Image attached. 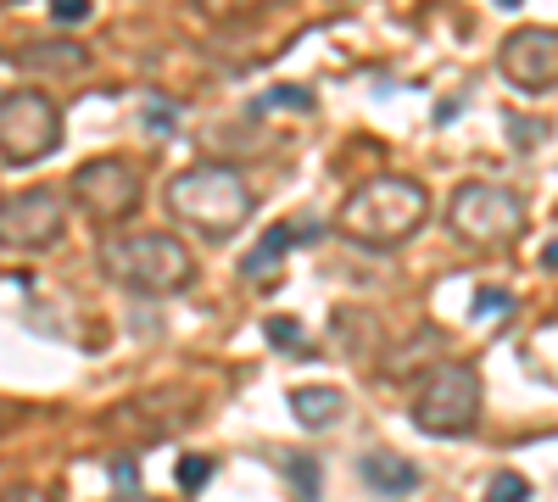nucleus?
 <instances>
[{"instance_id":"nucleus-1","label":"nucleus","mask_w":558,"mask_h":502,"mask_svg":"<svg viewBox=\"0 0 558 502\" xmlns=\"http://www.w3.org/2000/svg\"><path fill=\"white\" fill-rule=\"evenodd\" d=\"M430 218V191L418 179L402 173H380V179H363V185L341 201L336 212V230L368 252H391L402 241H413Z\"/></svg>"},{"instance_id":"nucleus-2","label":"nucleus","mask_w":558,"mask_h":502,"mask_svg":"<svg viewBox=\"0 0 558 502\" xmlns=\"http://www.w3.org/2000/svg\"><path fill=\"white\" fill-rule=\"evenodd\" d=\"M257 196L246 185V173L235 162H196L168 179V212L184 223V230H196L202 241H229L246 230Z\"/></svg>"},{"instance_id":"nucleus-3","label":"nucleus","mask_w":558,"mask_h":502,"mask_svg":"<svg viewBox=\"0 0 558 502\" xmlns=\"http://www.w3.org/2000/svg\"><path fill=\"white\" fill-rule=\"evenodd\" d=\"M101 273L140 296H179L196 280V257L168 230H140V235H112L101 246Z\"/></svg>"},{"instance_id":"nucleus-4","label":"nucleus","mask_w":558,"mask_h":502,"mask_svg":"<svg viewBox=\"0 0 558 502\" xmlns=\"http://www.w3.org/2000/svg\"><path fill=\"white\" fill-rule=\"evenodd\" d=\"M481 369L475 363H436V369L413 385L408 419L425 436H470L481 425Z\"/></svg>"},{"instance_id":"nucleus-5","label":"nucleus","mask_w":558,"mask_h":502,"mask_svg":"<svg viewBox=\"0 0 558 502\" xmlns=\"http://www.w3.org/2000/svg\"><path fill=\"white\" fill-rule=\"evenodd\" d=\"M447 230L470 246V252H502L514 246L525 230V201L502 185H458L447 201Z\"/></svg>"},{"instance_id":"nucleus-6","label":"nucleus","mask_w":558,"mask_h":502,"mask_svg":"<svg viewBox=\"0 0 558 502\" xmlns=\"http://www.w3.org/2000/svg\"><path fill=\"white\" fill-rule=\"evenodd\" d=\"M62 146V107L45 89H0V162L28 168Z\"/></svg>"},{"instance_id":"nucleus-7","label":"nucleus","mask_w":558,"mask_h":502,"mask_svg":"<svg viewBox=\"0 0 558 502\" xmlns=\"http://www.w3.org/2000/svg\"><path fill=\"white\" fill-rule=\"evenodd\" d=\"M68 230V191L28 185L0 196V252H45Z\"/></svg>"},{"instance_id":"nucleus-8","label":"nucleus","mask_w":558,"mask_h":502,"mask_svg":"<svg viewBox=\"0 0 558 502\" xmlns=\"http://www.w3.org/2000/svg\"><path fill=\"white\" fill-rule=\"evenodd\" d=\"M140 168L129 162V157H89L78 173H73V185H68V196H73V207L84 212V218H96V223H123V218H134V207H140Z\"/></svg>"},{"instance_id":"nucleus-9","label":"nucleus","mask_w":558,"mask_h":502,"mask_svg":"<svg viewBox=\"0 0 558 502\" xmlns=\"http://www.w3.org/2000/svg\"><path fill=\"white\" fill-rule=\"evenodd\" d=\"M497 68L520 96H547L558 84V28H547V23L514 28L497 51Z\"/></svg>"},{"instance_id":"nucleus-10","label":"nucleus","mask_w":558,"mask_h":502,"mask_svg":"<svg viewBox=\"0 0 558 502\" xmlns=\"http://www.w3.org/2000/svg\"><path fill=\"white\" fill-rule=\"evenodd\" d=\"M357 475L375 497H413L418 491V464L402 458V452H363Z\"/></svg>"},{"instance_id":"nucleus-11","label":"nucleus","mask_w":558,"mask_h":502,"mask_svg":"<svg viewBox=\"0 0 558 502\" xmlns=\"http://www.w3.org/2000/svg\"><path fill=\"white\" fill-rule=\"evenodd\" d=\"M347 414V402H341V391H330V385H296L291 391V419L302 425V430H324V425H336Z\"/></svg>"},{"instance_id":"nucleus-12","label":"nucleus","mask_w":558,"mask_h":502,"mask_svg":"<svg viewBox=\"0 0 558 502\" xmlns=\"http://www.w3.org/2000/svg\"><path fill=\"white\" fill-rule=\"evenodd\" d=\"M286 246H291V230H286V223H274V230L257 241V252L246 257V280L268 285L274 273H279V257H286Z\"/></svg>"},{"instance_id":"nucleus-13","label":"nucleus","mask_w":558,"mask_h":502,"mask_svg":"<svg viewBox=\"0 0 558 502\" xmlns=\"http://www.w3.org/2000/svg\"><path fill=\"white\" fill-rule=\"evenodd\" d=\"M23 68H57V73H78L89 57L78 51V45H68V39H57V45H28V51L17 57Z\"/></svg>"},{"instance_id":"nucleus-14","label":"nucleus","mask_w":558,"mask_h":502,"mask_svg":"<svg viewBox=\"0 0 558 502\" xmlns=\"http://www.w3.org/2000/svg\"><path fill=\"white\" fill-rule=\"evenodd\" d=\"M173 475H179V491H184V497H196V491L213 480V458H202V452H184Z\"/></svg>"},{"instance_id":"nucleus-15","label":"nucleus","mask_w":558,"mask_h":502,"mask_svg":"<svg viewBox=\"0 0 558 502\" xmlns=\"http://www.w3.org/2000/svg\"><path fill=\"white\" fill-rule=\"evenodd\" d=\"M268 341H274V346H291V357H313L296 318H268Z\"/></svg>"},{"instance_id":"nucleus-16","label":"nucleus","mask_w":558,"mask_h":502,"mask_svg":"<svg viewBox=\"0 0 558 502\" xmlns=\"http://www.w3.org/2000/svg\"><path fill=\"white\" fill-rule=\"evenodd\" d=\"M291 480H296V502H318V464L307 452H291Z\"/></svg>"},{"instance_id":"nucleus-17","label":"nucleus","mask_w":558,"mask_h":502,"mask_svg":"<svg viewBox=\"0 0 558 502\" xmlns=\"http://www.w3.org/2000/svg\"><path fill=\"white\" fill-rule=\"evenodd\" d=\"M486 502H531V480L525 475H492Z\"/></svg>"},{"instance_id":"nucleus-18","label":"nucleus","mask_w":558,"mask_h":502,"mask_svg":"<svg viewBox=\"0 0 558 502\" xmlns=\"http://www.w3.org/2000/svg\"><path fill=\"white\" fill-rule=\"evenodd\" d=\"M196 7H202L207 17H246V12L274 7V0H196Z\"/></svg>"},{"instance_id":"nucleus-19","label":"nucleus","mask_w":558,"mask_h":502,"mask_svg":"<svg viewBox=\"0 0 558 502\" xmlns=\"http://www.w3.org/2000/svg\"><path fill=\"white\" fill-rule=\"evenodd\" d=\"M508 307H514V296H508V291H497V285H481L475 291V313L481 318H502Z\"/></svg>"},{"instance_id":"nucleus-20","label":"nucleus","mask_w":558,"mask_h":502,"mask_svg":"<svg viewBox=\"0 0 558 502\" xmlns=\"http://www.w3.org/2000/svg\"><path fill=\"white\" fill-rule=\"evenodd\" d=\"M112 480H118V497H140V491H134V486H140L134 458H112Z\"/></svg>"},{"instance_id":"nucleus-21","label":"nucleus","mask_w":558,"mask_h":502,"mask_svg":"<svg viewBox=\"0 0 558 502\" xmlns=\"http://www.w3.org/2000/svg\"><path fill=\"white\" fill-rule=\"evenodd\" d=\"M0 502H57V491L51 486H7Z\"/></svg>"},{"instance_id":"nucleus-22","label":"nucleus","mask_w":558,"mask_h":502,"mask_svg":"<svg viewBox=\"0 0 558 502\" xmlns=\"http://www.w3.org/2000/svg\"><path fill=\"white\" fill-rule=\"evenodd\" d=\"M263 107H313V96H307V89H268V96H263Z\"/></svg>"},{"instance_id":"nucleus-23","label":"nucleus","mask_w":558,"mask_h":502,"mask_svg":"<svg viewBox=\"0 0 558 502\" xmlns=\"http://www.w3.org/2000/svg\"><path fill=\"white\" fill-rule=\"evenodd\" d=\"M51 17L57 23H84L89 17V0H51Z\"/></svg>"},{"instance_id":"nucleus-24","label":"nucleus","mask_w":558,"mask_h":502,"mask_svg":"<svg viewBox=\"0 0 558 502\" xmlns=\"http://www.w3.org/2000/svg\"><path fill=\"white\" fill-rule=\"evenodd\" d=\"M146 123H151V134H173V128H168V123H173V112H168V107H151V112H146Z\"/></svg>"},{"instance_id":"nucleus-25","label":"nucleus","mask_w":558,"mask_h":502,"mask_svg":"<svg viewBox=\"0 0 558 502\" xmlns=\"http://www.w3.org/2000/svg\"><path fill=\"white\" fill-rule=\"evenodd\" d=\"M542 268H553V273H558V241H547V252H542Z\"/></svg>"},{"instance_id":"nucleus-26","label":"nucleus","mask_w":558,"mask_h":502,"mask_svg":"<svg viewBox=\"0 0 558 502\" xmlns=\"http://www.w3.org/2000/svg\"><path fill=\"white\" fill-rule=\"evenodd\" d=\"M12 419H17V407H7V402H0V430H7Z\"/></svg>"},{"instance_id":"nucleus-27","label":"nucleus","mask_w":558,"mask_h":502,"mask_svg":"<svg viewBox=\"0 0 558 502\" xmlns=\"http://www.w3.org/2000/svg\"><path fill=\"white\" fill-rule=\"evenodd\" d=\"M118 502H146V497H118Z\"/></svg>"},{"instance_id":"nucleus-28","label":"nucleus","mask_w":558,"mask_h":502,"mask_svg":"<svg viewBox=\"0 0 558 502\" xmlns=\"http://www.w3.org/2000/svg\"><path fill=\"white\" fill-rule=\"evenodd\" d=\"M497 7H520V0H497Z\"/></svg>"}]
</instances>
